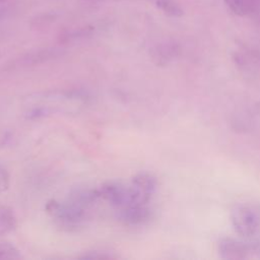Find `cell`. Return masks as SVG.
<instances>
[{"mask_svg": "<svg viewBox=\"0 0 260 260\" xmlns=\"http://www.w3.org/2000/svg\"><path fill=\"white\" fill-rule=\"evenodd\" d=\"M100 197L104 198L116 207H127L131 205L132 193L130 186H124L119 183H107L99 188Z\"/></svg>", "mask_w": 260, "mask_h": 260, "instance_id": "3", "label": "cell"}, {"mask_svg": "<svg viewBox=\"0 0 260 260\" xmlns=\"http://www.w3.org/2000/svg\"><path fill=\"white\" fill-rule=\"evenodd\" d=\"M150 209L147 205H133L120 209L118 218L126 224L137 225L146 222L150 217Z\"/></svg>", "mask_w": 260, "mask_h": 260, "instance_id": "7", "label": "cell"}, {"mask_svg": "<svg viewBox=\"0 0 260 260\" xmlns=\"http://www.w3.org/2000/svg\"><path fill=\"white\" fill-rule=\"evenodd\" d=\"M231 223L234 231L245 238L253 237L257 234L260 226L258 213L249 205L236 204L231 209Z\"/></svg>", "mask_w": 260, "mask_h": 260, "instance_id": "2", "label": "cell"}, {"mask_svg": "<svg viewBox=\"0 0 260 260\" xmlns=\"http://www.w3.org/2000/svg\"><path fill=\"white\" fill-rule=\"evenodd\" d=\"M180 54V46L172 41L162 42L150 49L149 55L151 61L156 66H167L178 58Z\"/></svg>", "mask_w": 260, "mask_h": 260, "instance_id": "6", "label": "cell"}, {"mask_svg": "<svg viewBox=\"0 0 260 260\" xmlns=\"http://www.w3.org/2000/svg\"><path fill=\"white\" fill-rule=\"evenodd\" d=\"M155 5L167 15L179 17L183 14V9L175 0H154Z\"/></svg>", "mask_w": 260, "mask_h": 260, "instance_id": "11", "label": "cell"}, {"mask_svg": "<svg viewBox=\"0 0 260 260\" xmlns=\"http://www.w3.org/2000/svg\"><path fill=\"white\" fill-rule=\"evenodd\" d=\"M62 55V51L58 48H45L36 51H31L22 55L21 57L14 60L11 65H8L10 68H22V67H29L39 65L50 60L56 59Z\"/></svg>", "mask_w": 260, "mask_h": 260, "instance_id": "4", "label": "cell"}, {"mask_svg": "<svg viewBox=\"0 0 260 260\" xmlns=\"http://www.w3.org/2000/svg\"><path fill=\"white\" fill-rule=\"evenodd\" d=\"M0 2H1V1H0Z\"/></svg>", "mask_w": 260, "mask_h": 260, "instance_id": "16", "label": "cell"}, {"mask_svg": "<svg viewBox=\"0 0 260 260\" xmlns=\"http://www.w3.org/2000/svg\"><path fill=\"white\" fill-rule=\"evenodd\" d=\"M17 224L16 216L9 206L0 205V236L12 232Z\"/></svg>", "mask_w": 260, "mask_h": 260, "instance_id": "10", "label": "cell"}, {"mask_svg": "<svg viewBox=\"0 0 260 260\" xmlns=\"http://www.w3.org/2000/svg\"><path fill=\"white\" fill-rule=\"evenodd\" d=\"M21 255L19 251L9 242L0 241V260L19 259Z\"/></svg>", "mask_w": 260, "mask_h": 260, "instance_id": "12", "label": "cell"}, {"mask_svg": "<svg viewBox=\"0 0 260 260\" xmlns=\"http://www.w3.org/2000/svg\"><path fill=\"white\" fill-rule=\"evenodd\" d=\"M9 186V174L5 168L0 166V193L7 190Z\"/></svg>", "mask_w": 260, "mask_h": 260, "instance_id": "13", "label": "cell"}, {"mask_svg": "<svg viewBox=\"0 0 260 260\" xmlns=\"http://www.w3.org/2000/svg\"><path fill=\"white\" fill-rule=\"evenodd\" d=\"M219 257L225 260H239L248 257L251 252V247L246 243L232 239L223 238L218 242Z\"/></svg>", "mask_w": 260, "mask_h": 260, "instance_id": "5", "label": "cell"}, {"mask_svg": "<svg viewBox=\"0 0 260 260\" xmlns=\"http://www.w3.org/2000/svg\"><path fill=\"white\" fill-rule=\"evenodd\" d=\"M82 259H111L114 258L111 254H108L107 252H101V251H92L88 252L87 254H84L83 256H80Z\"/></svg>", "mask_w": 260, "mask_h": 260, "instance_id": "14", "label": "cell"}, {"mask_svg": "<svg viewBox=\"0 0 260 260\" xmlns=\"http://www.w3.org/2000/svg\"><path fill=\"white\" fill-rule=\"evenodd\" d=\"M131 183L149 195H153L157 188L156 178L149 173H139L132 178Z\"/></svg>", "mask_w": 260, "mask_h": 260, "instance_id": "9", "label": "cell"}, {"mask_svg": "<svg viewBox=\"0 0 260 260\" xmlns=\"http://www.w3.org/2000/svg\"><path fill=\"white\" fill-rule=\"evenodd\" d=\"M45 208L61 226H64L67 230L78 229L86 217V209L79 207L68 200L66 202H58L52 199L46 203Z\"/></svg>", "mask_w": 260, "mask_h": 260, "instance_id": "1", "label": "cell"}, {"mask_svg": "<svg viewBox=\"0 0 260 260\" xmlns=\"http://www.w3.org/2000/svg\"><path fill=\"white\" fill-rule=\"evenodd\" d=\"M228 7L237 15L246 16L260 8V0H224Z\"/></svg>", "mask_w": 260, "mask_h": 260, "instance_id": "8", "label": "cell"}, {"mask_svg": "<svg viewBox=\"0 0 260 260\" xmlns=\"http://www.w3.org/2000/svg\"><path fill=\"white\" fill-rule=\"evenodd\" d=\"M49 113H50V110L47 108H36L27 113L26 118L27 119H38V118L46 116Z\"/></svg>", "mask_w": 260, "mask_h": 260, "instance_id": "15", "label": "cell"}]
</instances>
